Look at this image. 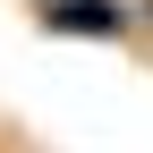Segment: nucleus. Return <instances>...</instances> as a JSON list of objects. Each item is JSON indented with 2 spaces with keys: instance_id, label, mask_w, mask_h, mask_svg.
<instances>
[{
  "instance_id": "1",
  "label": "nucleus",
  "mask_w": 153,
  "mask_h": 153,
  "mask_svg": "<svg viewBox=\"0 0 153 153\" xmlns=\"http://www.w3.org/2000/svg\"><path fill=\"white\" fill-rule=\"evenodd\" d=\"M51 17H60V26H76V34H119V26H128V17L102 9V0H68V9H51Z\"/></svg>"
}]
</instances>
